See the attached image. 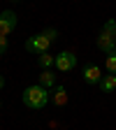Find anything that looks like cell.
I'll return each instance as SVG.
<instances>
[{"label":"cell","mask_w":116,"mask_h":130,"mask_svg":"<svg viewBox=\"0 0 116 130\" xmlns=\"http://www.w3.org/2000/svg\"><path fill=\"white\" fill-rule=\"evenodd\" d=\"M58 37V30H54V28H49V30H42V32H37V35H32V37H28V42H26V49L30 54H46L49 51V46L54 44V40Z\"/></svg>","instance_id":"obj_1"},{"label":"cell","mask_w":116,"mask_h":130,"mask_svg":"<svg viewBox=\"0 0 116 130\" xmlns=\"http://www.w3.org/2000/svg\"><path fill=\"white\" fill-rule=\"evenodd\" d=\"M49 98H51V91L35 84V86H28L23 91V105L30 107V109H44L46 102H49Z\"/></svg>","instance_id":"obj_2"},{"label":"cell","mask_w":116,"mask_h":130,"mask_svg":"<svg viewBox=\"0 0 116 130\" xmlns=\"http://www.w3.org/2000/svg\"><path fill=\"white\" fill-rule=\"evenodd\" d=\"M114 44H116V21L109 19L102 26L100 35H97V49H102L105 54H111L114 51Z\"/></svg>","instance_id":"obj_3"},{"label":"cell","mask_w":116,"mask_h":130,"mask_svg":"<svg viewBox=\"0 0 116 130\" xmlns=\"http://www.w3.org/2000/svg\"><path fill=\"white\" fill-rule=\"evenodd\" d=\"M56 68H58L60 72L74 70V68H77V56H74V51H60V54L56 56Z\"/></svg>","instance_id":"obj_4"},{"label":"cell","mask_w":116,"mask_h":130,"mask_svg":"<svg viewBox=\"0 0 116 130\" xmlns=\"http://www.w3.org/2000/svg\"><path fill=\"white\" fill-rule=\"evenodd\" d=\"M84 81L86 84H91V86H95V84H100L102 81V70H100V65H95V63H88V65H84Z\"/></svg>","instance_id":"obj_5"},{"label":"cell","mask_w":116,"mask_h":130,"mask_svg":"<svg viewBox=\"0 0 116 130\" xmlns=\"http://www.w3.org/2000/svg\"><path fill=\"white\" fill-rule=\"evenodd\" d=\"M16 28V14L14 12H3V14H0V35H9V32Z\"/></svg>","instance_id":"obj_6"},{"label":"cell","mask_w":116,"mask_h":130,"mask_svg":"<svg viewBox=\"0 0 116 130\" xmlns=\"http://www.w3.org/2000/svg\"><path fill=\"white\" fill-rule=\"evenodd\" d=\"M51 100H54L58 107L68 105V91H65V86H56V88H54V95H51Z\"/></svg>","instance_id":"obj_7"},{"label":"cell","mask_w":116,"mask_h":130,"mask_svg":"<svg viewBox=\"0 0 116 130\" xmlns=\"http://www.w3.org/2000/svg\"><path fill=\"white\" fill-rule=\"evenodd\" d=\"M54 84H56V74L49 72V70H42V74H40V86H44V88H54Z\"/></svg>","instance_id":"obj_8"},{"label":"cell","mask_w":116,"mask_h":130,"mask_svg":"<svg viewBox=\"0 0 116 130\" xmlns=\"http://www.w3.org/2000/svg\"><path fill=\"white\" fill-rule=\"evenodd\" d=\"M37 65H40V68L42 70H49V68H51V65H56V56H51V54H40L37 56Z\"/></svg>","instance_id":"obj_9"},{"label":"cell","mask_w":116,"mask_h":130,"mask_svg":"<svg viewBox=\"0 0 116 130\" xmlns=\"http://www.w3.org/2000/svg\"><path fill=\"white\" fill-rule=\"evenodd\" d=\"M100 86H102V91H105V93L114 91V88H116V74H107V77H102Z\"/></svg>","instance_id":"obj_10"},{"label":"cell","mask_w":116,"mask_h":130,"mask_svg":"<svg viewBox=\"0 0 116 130\" xmlns=\"http://www.w3.org/2000/svg\"><path fill=\"white\" fill-rule=\"evenodd\" d=\"M105 65H107V70H109L111 74H116V51L107 54V60H105Z\"/></svg>","instance_id":"obj_11"},{"label":"cell","mask_w":116,"mask_h":130,"mask_svg":"<svg viewBox=\"0 0 116 130\" xmlns=\"http://www.w3.org/2000/svg\"><path fill=\"white\" fill-rule=\"evenodd\" d=\"M7 46H9V44H7V37H5V35H0V56L7 51Z\"/></svg>","instance_id":"obj_12"},{"label":"cell","mask_w":116,"mask_h":130,"mask_svg":"<svg viewBox=\"0 0 116 130\" xmlns=\"http://www.w3.org/2000/svg\"><path fill=\"white\" fill-rule=\"evenodd\" d=\"M3 86H5V77L0 74V88H3Z\"/></svg>","instance_id":"obj_13"},{"label":"cell","mask_w":116,"mask_h":130,"mask_svg":"<svg viewBox=\"0 0 116 130\" xmlns=\"http://www.w3.org/2000/svg\"><path fill=\"white\" fill-rule=\"evenodd\" d=\"M114 51H116V44H114Z\"/></svg>","instance_id":"obj_14"},{"label":"cell","mask_w":116,"mask_h":130,"mask_svg":"<svg viewBox=\"0 0 116 130\" xmlns=\"http://www.w3.org/2000/svg\"><path fill=\"white\" fill-rule=\"evenodd\" d=\"M14 3H19V0H14Z\"/></svg>","instance_id":"obj_15"}]
</instances>
